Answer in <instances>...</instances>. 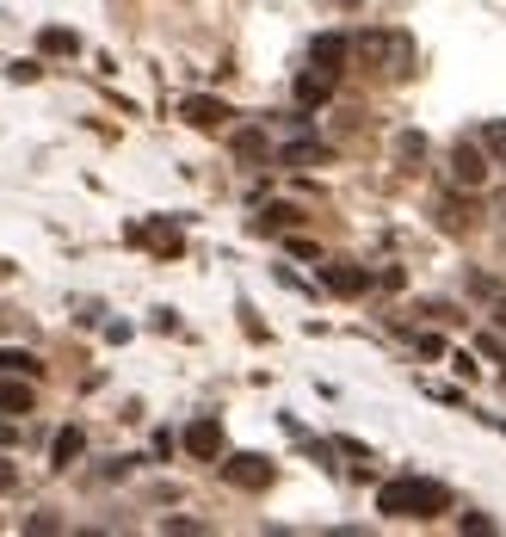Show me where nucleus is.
Returning <instances> with one entry per match:
<instances>
[{"instance_id":"nucleus-1","label":"nucleus","mask_w":506,"mask_h":537,"mask_svg":"<svg viewBox=\"0 0 506 537\" xmlns=\"http://www.w3.org/2000/svg\"><path fill=\"white\" fill-rule=\"evenodd\" d=\"M451 507V488L445 482H426V476H395L377 488V513L383 519H439Z\"/></svg>"},{"instance_id":"nucleus-2","label":"nucleus","mask_w":506,"mask_h":537,"mask_svg":"<svg viewBox=\"0 0 506 537\" xmlns=\"http://www.w3.org/2000/svg\"><path fill=\"white\" fill-rule=\"evenodd\" d=\"M352 50L365 56L371 68H383V75H395V81L414 75V44L402 38V31H365V38H358Z\"/></svg>"},{"instance_id":"nucleus-3","label":"nucleus","mask_w":506,"mask_h":537,"mask_svg":"<svg viewBox=\"0 0 506 537\" xmlns=\"http://www.w3.org/2000/svg\"><path fill=\"white\" fill-rule=\"evenodd\" d=\"M216 470H223V482L229 488H247V494H266L272 488V463L260 457V451H235V457H216Z\"/></svg>"},{"instance_id":"nucleus-4","label":"nucleus","mask_w":506,"mask_h":537,"mask_svg":"<svg viewBox=\"0 0 506 537\" xmlns=\"http://www.w3.org/2000/svg\"><path fill=\"white\" fill-rule=\"evenodd\" d=\"M179 118H186L192 130H223L235 112H229L223 99H210V93H192V99H179Z\"/></svg>"},{"instance_id":"nucleus-5","label":"nucleus","mask_w":506,"mask_h":537,"mask_svg":"<svg viewBox=\"0 0 506 537\" xmlns=\"http://www.w3.org/2000/svg\"><path fill=\"white\" fill-rule=\"evenodd\" d=\"M346 56H352V44L340 38V31H321V38L309 44V68H321V75H334V81H340V68H346Z\"/></svg>"},{"instance_id":"nucleus-6","label":"nucleus","mask_w":506,"mask_h":537,"mask_svg":"<svg viewBox=\"0 0 506 537\" xmlns=\"http://www.w3.org/2000/svg\"><path fill=\"white\" fill-rule=\"evenodd\" d=\"M186 451H192L198 463H216V457H223V420H210V414L192 420V426H186Z\"/></svg>"},{"instance_id":"nucleus-7","label":"nucleus","mask_w":506,"mask_h":537,"mask_svg":"<svg viewBox=\"0 0 506 537\" xmlns=\"http://www.w3.org/2000/svg\"><path fill=\"white\" fill-rule=\"evenodd\" d=\"M38 377L25 371H0V414H31V402H38V389H31Z\"/></svg>"},{"instance_id":"nucleus-8","label":"nucleus","mask_w":506,"mask_h":537,"mask_svg":"<svg viewBox=\"0 0 506 537\" xmlns=\"http://www.w3.org/2000/svg\"><path fill=\"white\" fill-rule=\"evenodd\" d=\"M321 284H328L334 297H365V291H371V272H365V266L334 260V266H321Z\"/></svg>"},{"instance_id":"nucleus-9","label":"nucleus","mask_w":506,"mask_h":537,"mask_svg":"<svg viewBox=\"0 0 506 537\" xmlns=\"http://www.w3.org/2000/svg\"><path fill=\"white\" fill-rule=\"evenodd\" d=\"M451 179H457V186H482V179H488V155L476 149V142H457V149H451Z\"/></svg>"},{"instance_id":"nucleus-10","label":"nucleus","mask_w":506,"mask_h":537,"mask_svg":"<svg viewBox=\"0 0 506 537\" xmlns=\"http://www.w3.org/2000/svg\"><path fill=\"white\" fill-rule=\"evenodd\" d=\"M278 161H284V167H328L334 155H328V142H309V136H303V142H284Z\"/></svg>"},{"instance_id":"nucleus-11","label":"nucleus","mask_w":506,"mask_h":537,"mask_svg":"<svg viewBox=\"0 0 506 537\" xmlns=\"http://www.w3.org/2000/svg\"><path fill=\"white\" fill-rule=\"evenodd\" d=\"M328 93H334V75H321V68L297 75V105H303V112H315V105H328Z\"/></svg>"},{"instance_id":"nucleus-12","label":"nucleus","mask_w":506,"mask_h":537,"mask_svg":"<svg viewBox=\"0 0 506 537\" xmlns=\"http://www.w3.org/2000/svg\"><path fill=\"white\" fill-rule=\"evenodd\" d=\"M81 451H87V433H81V426H62L56 445H50V463H56V470H68V463H75Z\"/></svg>"},{"instance_id":"nucleus-13","label":"nucleus","mask_w":506,"mask_h":537,"mask_svg":"<svg viewBox=\"0 0 506 537\" xmlns=\"http://www.w3.org/2000/svg\"><path fill=\"white\" fill-rule=\"evenodd\" d=\"M44 56H75L81 50V38H75V31H68V25H44Z\"/></svg>"},{"instance_id":"nucleus-14","label":"nucleus","mask_w":506,"mask_h":537,"mask_svg":"<svg viewBox=\"0 0 506 537\" xmlns=\"http://www.w3.org/2000/svg\"><path fill=\"white\" fill-rule=\"evenodd\" d=\"M136 241H149L155 254H179V247H186V241H179V229H173V223H155V229H136Z\"/></svg>"},{"instance_id":"nucleus-15","label":"nucleus","mask_w":506,"mask_h":537,"mask_svg":"<svg viewBox=\"0 0 506 537\" xmlns=\"http://www.w3.org/2000/svg\"><path fill=\"white\" fill-rule=\"evenodd\" d=\"M291 223H297V204H266L253 229H260V235H278V229H291Z\"/></svg>"},{"instance_id":"nucleus-16","label":"nucleus","mask_w":506,"mask_h":537,"mask_svg":"<svg viewBox=\"0 0 506 537\" xmlns=\"http://www.w3.org/2000/svg\"><path fill=\"white\" fill-rule=\"evenodd\" d=\"M235 155L241 161H266V130H235Z\"/></svg>"},{"instance_id":"nucleus-17","label":"nucleus","mask_w":506,"mask_h":537,"mask_svg":"<svg viewBox=\"0 0 506 537\" xmlns=\"http://www.w3.org/2000/svg\"><path fill=\"white\" fill-rule=\"evenodd\" d=\"M482 149L506 161V118H488V124H482Z\"/></svg>"},{"instance_id":"nucleus-18","label":"nucleus","mask_w":506,"mask_h":537,"mask_svg":"<svg viewBox=\"0 0 506 537\" xmlns=\"http://www.w3.org/2000/svg\"><path fill=\"white\" fill-rule=\"evenodd\" d=\"M395 155H402V167H414V161L426 155V136H414V130H408V136H395Z\"/></svg>"},{"instance_id":"nucleus-19","label":"nucleus","mask_w":506,"mask_h":537,"mask_svg":"<svg viewBox=\"0 0 506 537\" xmlns=\"http://www.w3.org/2000/svg\"><path fill=\"white\" fill-rule=\"evenodd\" d=\"M0 371H25V377H38L44 365H38L31 352H0Z\"/></svg>"},{"instance_id":"nucleus-20","label":"nucleus","mask_w":506,"mask_h":537,"mask_svg":"<svg viewBox=\"0 0 506 537\" xmlns=\"http://www.w3.org/2000/svg\"><path fill=\"white\" fill-rule=\"evenodd\" d=\"M463 531H469V537H488L494 519H488V513H463Z\"/></svg>"},{"instance_id":"nucleus-21","label":"nucleus","mask_w":506,"mask_h":537,"mask_svg":"<svg viewBox=\"0 0 506 537\" xmlns=\"http://www.w3.org/2000/svg\"><path fill=\"white\" fill-rule=\"evenodd\" d=\"M161 531H173V537H198V531H204V525H198V519H167V525H161Z\"/></svg>"},{"instance_id":"nucleus-22","label":"nucleus","mask_w":506,"mask_h":537,"mask_svg":"<svg viewBox=\"0 0 506 537\" xmlns=\"http://www.w3.org/2000/svg\"><path fill=\"white\" fill-rule=\"evenodd\" d=\"M13 482H19V470H13V463H0V494H7Z\"/></svg>"},{"instance_id":"nucleus-23","label":"nucleus","mask_w":506,"mask_h":537,"mask_svg":"<svg viewBox=\"0 0 506 537\" xmlns=\"http://www.w3.org/2000/svg\"><path fill=\"white\" fill-rule=\"evenodd\" d=\"M19 433H13V420H0V445H13Z\"/></svg>"},{"instance_id":"nucleus-24","label":"nucleus","mask_w":506,"mask_h":537,"mask_svg":"<svg viewBox=\"0 0 506 537\" xmlns=\"http://www.w3.org/2000/svg\"><path fill=\"white\" fill-rule=\"evenodd\" d=\"M494 321H500V328H506V297H500V303H494Z\"/></svg>"}]
</instances>
